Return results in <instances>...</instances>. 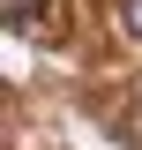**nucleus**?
Wrapping results in <instances>:
<instances>
[{
    "label": "nucleus",
    "mask_w": 142,
    "mask_h": 150,
    "mask_svg": "<svg viewBox=\"0 0 142 150\" xmlns=\"http://www.w3.org/2000/svg\"><path fill=\"white\" fill-rule=\"evenodd\" d=\"M135 105H142V98H135ZM135 128H142V120H135Z\"/></svg>",
    "instance_id": "nucleus-3"
},
{
    "label": "nucleus",
    "mask_w": 142,
    "mask_h": 150,
    "mask_svg": "<svg viewBox=\"0 0 142 150\" xmlns=\"http://www.w3.org/2000/svg\"><path fill=\"white\" fill-rule=\"evenodd\" d=\"M30 15H37V0H8V30H15V38L30 30Z\"/></svg>",
    "instance_id": "nucleus-1"
},
{
    "label": "nucleus",
    "mask_w": 142,
    "mask_h": 150,
    "mask_svg": "<svg viewBox=\"0 0 142 150\" xmlns=\"http://www.w3.org/2000/svg\"><path fill=\"white\" fill-rule=\"evenodd\" d=\"M120 30H127V38L142 45V0H120Z\"/></svg>",
    "instance_id": "nucleus-2"
}]
</instances>
